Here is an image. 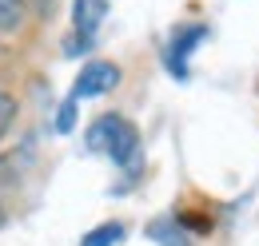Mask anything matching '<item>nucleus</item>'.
I'll return each instance as SVG.
<instances>
[{
	"instance_id": "obj_1",
	"label": "nucleus",
	"mask_w": 259,
	"mask_h": 246,
	"mask_svg": "<svg viewBox=\"0 0 259 246\" xmlns=\"http://www.w3.org/2000/svg\"><path fill=\"white\" fill-rule=\"evenodd\" d=\"M108 159L116 167H136L140 163V127L132 119H124L120 111L108 115V143H104Z\"/></svg>"
},
{
	"instance_id": "obj_2",
	"label": "nucleus",
	"mask_w": 259,
	"mask_h": 246,
	"mask_svg": "<svg viewBox=\"0 0 259 246\" xmlns=\"http://www.w3.org/2000/svg\"><path fill=\"white\" fill-rule=\"evenodd\" d=\"M120 80H124V72H120V64L116 60H92L80 68V76H76V84H72V99H88V95H108L120 88Z\"/></svg>"
},
{
	"instance_id": "obj_3",
	"label": "nucleus",
	"mask_w": 259,
	"mask_h": 246,
	"mask_svg": "<svg viewBox=\"0 0 259 246\" xmlns=\"http://www.w3.org/2000/svg\"><path fill=\"white\" fill-rule=\"evenodd\" d=\"M36 16L32 0H0V40H20Z\"/></svg>"
},
{
	"instance_id": "obj_4",
	"label": "nucleus",
	"mask_w": 259,
	"mask_h": 246,
	"mask_svg": "<svg viewBox=\"0 0 259 246\" xmlns=\"http://www.w3.org/2000/svg\"><path fill=\"white\" fill-rule=\"evenodd\" d=\"M207 36V28L203 24H184V28L171 32V52H167V64H171V72H180L184 76V64H188V56H192V48Z\"/></svg>"
},
{
	"instance_id": "obj_5",
	"label": "nucleus",
	"mask_w": 259,
	"mask_h": 246,
	"mask_svg": "<svg viewBox=\"0 0 259 246\" xmlns=\"http://www.w3.org/2000/svg\"><path fill=\"white\" fill-rule=\"evenodd\" d=\"M100 16H104V0H76V8H72V20H76L80 36H92Z\"/></svg>"
},
{
	"instance_id": "obj_6",
	"label": "nucleus",
	"mask_w": 259,
	"mask_h": 246,
	"mask_svg": "<svg viewBox=\"0 0 259 246\" xmlns=\"http://www.w3.org/2000/svg\"><path fill=\"white\" fill-rule=\"evenodd\" d=\"M120 238H124V222H100L80 238V246H116Z\"/></svg>"
},
{
	"instance_id": "obj_7",
	"label": "nucleus",
	"mask_w": 259,
	"mask_h": 246,
	"mask_svg": "<svg viewBox=\"0 0 259 246\" xmlns=\"http://www.w3.org/2000/svg\"><path fill=\"white\" fill-rule=\"evenodd\" d=\"M16 115H20V99L8 92V88H0V139H4L8 131H12Z\"/></svg>"
},
{
	"instance_id": "obj_8",
	"label": "nucleus",
	"mask_w": 259,
	"mask_h": 246,
	"mask_svg": "<svg viewBox=\"0 0 259 246\" xmlns=\"http://www.w3.org/2000/svg\"><path fill=\"white\" fill-rule=\"evenodd\" d=\"M176 226H188L192 234H211V218L195 215V211H180V215H176Z\"/></svg>"
},
{
	"instance_id": "obj_9",
	"label": "nucleus",
	"mask_w": 259,
	"mask_h": 246,
	"mask_svg": "<svg viewBox=\"0 0 259 246\" xmlns=\"http://www.w3.org/2000/svg\"><path fill=\"white\" fill-rule=\"evenodd\" d=\"M76 103H80V99H72V95L64 99V107H60V115H56V127H60V131H72V123H76Z\"/></svg>"
},
{
	"instance_id": "obj_10",
	"label": "nucleus",
	"mask_w": 259,
	"mask_h": 246,
	"mask_svg": "<svg viewBox=\"0 0 259 246\" xmlns=\"http://www.w3.org/2000/svg\"><path fill=\"white\" fill-rule=\"evenodd\" d=\"M32 4H36V16H40V20L52 16V0H32Z\"/></svg>"
},
{
	"instance_id": "obj_11",
	"label": "nucleus",
	"mask_w": 259,
	"mask_h": 246,
	"mask_svg": "<svg viewBox=\"0 0 259 246\" xmlns=\"http://www.w3.org/2000/svg\"><path fill=\"white\" fill-rule=\"evenodd\" d=\"M4 222H8V211H4V203H0V226H4Z\"/></svg>"
},
{
	"instance_id": "obj_12",
	"label": "nucleus",
	"mask_w": 259,
	"mask_h": 246,
	"mask_svg": "<svg viewBox=\"0 0 259 246\" xmlns=\"http://www.w3.org/2000/svg\"><path fill=\"white\" fill-rule=\"evenodd\" d=\"M0 183H4V175H0Z\"/></svg>"
}]
</instances>
